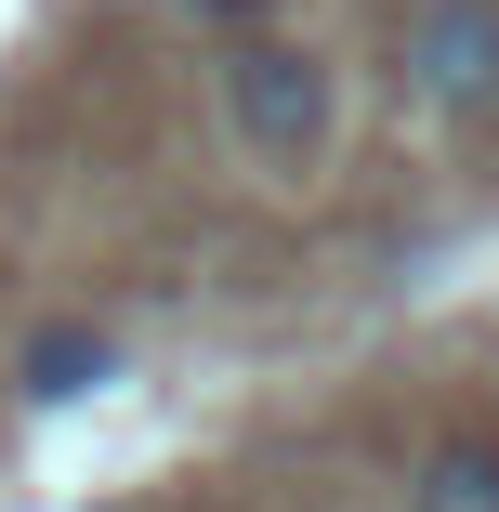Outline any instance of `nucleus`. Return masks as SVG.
<instances>
[{
  "mask_svg": "<svg viewBox=\"0 0 499 512\" xmlns=\"http://www.w3.org/2000/svg\"><path fill=\"white\" fill-rule=\"evenodd\" d=\"M211 92H224V132L250 145V171H276V184H303L342 132V79L316 40H237Z\"/></svg>",
  "mask_w": 499,
  "mask_h": 512,
  "instance_id": "f257e3e1",
  "label": "nucleus"
},
{
  "mask_svg": "<svg viewBox=\"0 0 499 512\" xmlns=\"http://www.w3.org/2000/svg\"><path fill=\"white\" fill-rule=\"evenodd\" d=\"M394 92L421 119H499V0H408L394 14Z\"/></svg>",
  "mask_w": 499,
  "mask_h": 512,
  "instance_id": "f03ea898",
  "label": "nucleus"
},
{
  "mask_svg": "<svg viewBox=\"0 0 499 512\" xmlns=\"http://www.w3.org/2000/svg\"><path fill=\"white\" fill-rule=\"evenodd\" d=\"M408 512H499V434H434L421 460H408Z\"/></svg>",
  "mask_w": 499,
  "mask_h": 512,
  "instance_id": "7ed1b4c3",
  "label": "nucleus"
},
{
  "mask_svg": "<svg viewBox=\"0 0 499 512\" xmlns=\"http://www.w3.org/2000/svg\"><path fill=\"white\" fill-rule=\"evenodd\" d=\"M106 368H119V355H106V329H40V342H27V394H40V407L92 394Z\"/></svg>",
  "mask_w": 499,
  "mask_h": 512,
  "instance_id": "20e7f679",
  "label": "nucleus"
}]
</instances>
